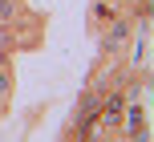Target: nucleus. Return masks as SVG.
<instances>
[{
	"label": "nucleus",
	"mask_w": 154,
	"mask_h": 142,
	"mask_svg": "<svg viewBox=\"0 0 154 142\" xmlns=\"http://www.w3.org/2000/svg\"><path fill=\"white\" fill-rule=\"evenodd\" d=\"M16 12H20V8H16V0H0V20H12Z\"/></svg>",
	"instance_id": "1"
}]
</instances>
